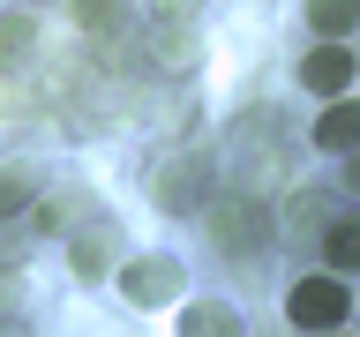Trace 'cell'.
<instances>
[{
	"instance_id": "12",
	"label": "cell",
	"mask_w": 360,
	"mask_h": 337,
	"mask_svg": "<svg viewBox=\"0 0 360 337\" xmlns=\"http://www.w3.org/2000/svg\"><path fill=\"white\" fill-rule=\"evenodd\" d=\"M68 263H75V277H98V270H105V247H98V240H75V247H68Z\"/></svg>"
},
{
	"instance_id": "3",
	"label": "cell",
	"mask_w": 360,
	"mask_h": 337,
	"mask_svg": "<svg viewBox=\"0 0 360 337\" xmlns=\"http://www.w3.org/2000/svg\"><path fill=\"white\" fill-rule=\"evenodd\" d=\"M210 240H218V255H255V247L270 240L263 202H255V195H225V202H210Z\"/></svg>"
},
{
	"instance_id": "13",
	"label": "cell",
	"mask_w": 360,
	"mask_h": 337,
	"mask_svg": "<svg viewBox=\"0 0 360 337\" xmlns=\"http://www.w3.org/2000/svg\"><path fill=\"white\" fill-rule=\"evenodd\" d=\"M22 195H30V180H22V173H0V218H15Z\"/></svg>"
},
{
	"instance_id": "11",
	"label": "cell",
	"mask_w": 360,
	"mask_h": 337,
	"mask_svg": "<svg viewBox=\"0 0 360 337\" xmlns=\"http://www.w3.org/2000/svg\"><path fill=\"white\" fill-rule=\"evenodd\" d=\"M22 45H30V15H8L0 22V60H22Z\"/></svg>"
},
{
	"instance_id": "6",
	"label": "cell",
	"mask_w": 360,
	"mask_h": 337,
	"mask_svg": "<svg viewBox=\"0 0 360 337\" xmlns=\"http://www.w3.org/2000/svg\"><path fill=\"white\" fill-rule=\"evenodd\" d=\"M180 337H248L240 308H225V300H188L180 308Z\"/></svg>"
},
{
	"instance_id": "8",
	"label": "cell",
	"mask_w": 360,
	"mask_h": 337,
	"mask_svg": "<svg viewBox=\"0 0 360 337\" xmlns=\"http://www.w3.org/2000/svg\"><path fill=\"white\" fill-rule=\"evenodd\" d=\"M308 22H315V38H353L360 0H308Z\"/></svg>"
},
{
	"instance_id": "15",
	"label": "cell",
	"mask_w": 360,
	"mask_h": 337,
	"mask_svg": "<svg viewBox=\"0 0 360 337\" xmlns=\"http://www.w3.org/2000/svg\"><path fill=\"white\" fill-rule=\"evenodd\" d=\"M345 187H360V150H353V157H345Z\"/></svg>"
},
{
	"instance_id": "5",
	"label": "cell",
	"mask_w": 360,
	"mask_h": 337,
	"mask_svg": "<svg viewBox=\"0 0 360 337\" xmlns=\"http://www.w3.org/2000/svg\"><path fill=\"white\" fill-rule=\"evenodd\" d=\"M120 292L135 308H180V263L173 255H135V263H120Z\"/></svg>"
},
{
	"instance_id": "2",
	"label": "cell",
	"mask_w": 360,
	"mask_h": 337,
	"mask_svg": "<svg viewBox=\"0 0 360 337\" xmlns=\"http://www.w3.org/2000/svg\"><path fill=\"white\" fill-rule=\"evenodd\" d=\"M345 315H353V292H345V277H300V285L285 292V322L300 337H323V330H338V322H345Z\"/></svg>"
},
{
	"instance_id": "9",
	"label": "cell",
	"mask_w": 360,
	"mask_h": 337,
	"mask_svg": "<svg viewBox=\"0 0 360 337\" xmlns=\"http://www.w3.org/2000/svg\"><path fill=\"white\" fill-rule=\"evenodd\" d=\"M323 255H330L338 277H353V270H360V218H338L330 232H323Z\"/></svg>"
},
{
	"instance_id": "1",
	"label": "cell",
	"mask_w": 360,
	"mask_h": 337,
	"mask_svg": "<svg viewBox=\"0 0 360 337\" xmlns=\"http://www.w3.org/2000/svg\"><path fill=\"white\" fill-rule=\"evenodd\" d=\"M150 202L165 210V218H195V210H210V157L195 150H173L150 165Z\"/></svg>"
},
{
	"instance_id": "10",
	"label": "cell",
	"mask_w": 360,
	"mask_h": 337,
	"mask_svg": "<svg viewBox=\"0 0 360 337\" xmlns=\"http://www.w3.org/2000/svg\"><path fill=\"white\" fill-rule=\"evenodd\" d=\"M75 15H83V30H112L128 15V0H75Z\"/></svg>"
},
{
	"instance_id": "7",
	"label": "cell",
	"mask_w": 360,
	"mask_h": 337,
	"mask_svg": "<svg viewBox=\"0 0 360 337\" xmlns=\"http://www.w3.org/2000/svg\"><path fill=\"white\" fill-rule=\"evenodd\" d=\"M315 143L323 150H360V98H330L323 120H315Z\"/></svg>"
},
{
	"instance_id": "16",
	"label": "cell",
	"mask_w": 360,
	"mask_h": 337,
	"mask_svg": "<svg viewBox=\"0 0 360 337\" xmlns=\"http://www.w3.org/2000/svg\"><path fill=\"white\" fill-rule=\"evenodd\" d=\"M0 337H22V322H0Z\"/></svg>"
},
{
	"instance_id": "4",
	"label": "cell",
	"mask_w": 360,
	"mask_h": 337,
	"mask_svg": "<svg viewBox=\"0 0 360 337\" xmlns=\"http://www.w3.org/2000/svg\"><path fill=\"white\" fill-rule=\"evenodd\" d=\"M353 75H360V60H353L345 38H315L308 53H300V90H308V98H345Z\"/></svg>"
},
{
	"instance_id": "14",
	"label": "cell",
	"mask_w": 360,
	"mask_h": 337,
	"mask_svg": "<svg viewBox=\"0 0 360 337\" xmlns=\"http://www.w3.org/2000/svg\"><path fill=\"white\" fill-rule=\"evenodd\" d=\"M15 300H22V285H15V277H0V322H15Z\"/></svg>"
}]
</instances>
